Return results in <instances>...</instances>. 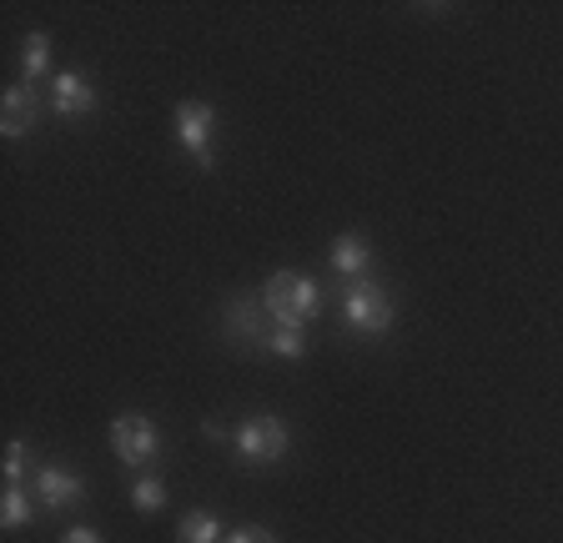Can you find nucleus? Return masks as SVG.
I'll return each instance as SVG.
<instances>
[{"mask_svg": "<svg viewBox=\"0 0 563 543\" xmlns=\"http://www.w3.org/2000/svg\"><path fill=\"white\" fill-rule=\"evenodd\" d=\"M35 519V503H31V494H25L21 484H5V503H0V523L5 529H25V523Z\"/></svg>", "mask_w": 563, "mask_h": 543, "instance_id": "13", "label": "nucleus"}, {"mask_svg": "<svg viewBox=\"0 0 563 543\" xmlns=\"http://www.w3.org/2000/svg\"><path fill=\"white\" fill-rule=\"evenodd\" d=\"M222 328H227V337L242 347H267V337H272L267 308H262V302H246V297H232L222 308Z\"/></svg>", "mask_w": 563, "mask_h": 543, "instance_id": "6", "label": "nucleus"}, {"mask_svg": "<svg viewBox=\"0 0 563 543\" xmlns=\"http://www.w3.org/2000/svg\"><path fill=\"white\" fill-rule=\"evenodd\" d=\"M267 353H272V357H287V363H297V357H307V332H302V328H287V322H272Z\"/></svg>", "mask_w": 563, "mask_h": 543, "instance_id": "12", "label": "nucleus"}, {"mask_svg": "<svg viewBox=\"0 0 563 543\" xmlns=\"http://www.w3.org/2000/svg\"><path fill=\"white\" fill-rule=\"evenodd\" d=\"M131 503H136V513H162L166 508V484L162 478H152V473H141L136 484H131Z\"/></svg>", "mask_w": 563, "mask_h": 543, "instance_id": "15", "label": "nucleus"}, {"mask_svg": "<svg viewBox=\"0 0 563 543\" xmlns=\"http://www.w3.org/2000/svg\"><path fill=\"white\" fill-rule=\"evenodd\" d=\"M111 453H117L126 468H146V463L162 453L156 423L146 413H121L117 423H111Z\"/></svg>", "mask_w": 563, "mask_h": 543, "instance_id": "5", "label": "nucleus"}, {"mask_svg": "<svg viewBox=\"0 0 563 543\" xmlns=\"http://www.w3.org/2000/svg\"><path fill=\"white\" fill-rule=\"evenodd\" d=\"M227 543H277V539H272L267 529H236V533H232V539H227Z\"/></svg>", "mask_w": 563, "mask_h": 543, "instance_id": "17", "label": "nucleus"}, {"mask_svg": "<svg viewBox=\"0 0 563 543\" xmlns=\"http://www.w3.org/2000/svg\"><path fill=\"white\" fill-rule=\"evenodd\" d=\"M262 308L272 322H287V328H307V322L322 312V287L302 272H272L267 287H262Z\"/></svg>", "mask_w": 563, "mask_h": 543, "instance_id": "1", "label": "nucleus"}, {"mask_svg": "<svg viewBox=\"0 0 563 543\" xmlns=\"http://www.w3.org/2000/svg\"><path fill=\"white\" fill-rule=\"evenodd\" d=\"M342 322L352 332H387L393 328V297L367 277V282H347L342 287Z\"/></svg>", "mask_w": 563, "mask_h": 543, "instance_id": "4", "label": "nucleus"}, {"mask_svg": "<svg viewBox=\"0 0 563 543\" xmlns=\"http://www.w3.org/2000/svg\"><path fill=\"white\" fill-rule=\"evenodd\" d=\"M176 539H181V543H227V533H222V523L211 519V513H187Z\"/></svg>", "mask_w": 563, "mask_h": 543, "instance_id": "14", "label": "nucleus"}, {"mask_svg": "<svg viewBox=\"0 0 563 543\" xmlns=\"http://www.w3.org/2000/svg\"><path fill=\"white\" fill-rule=\"evenodd\" d=\"M46 71H51V36H46V31H31V36H25V46H21V81L25 86H41V81H46Z\"/></svg>", "mask_w": 563, "mask_h": 543, "instance_id": "11", "label": "nucleus"}, {"mask_svg": "<svg viewBox=\"0 0 563 543\" xmlns=\"http://www.w3.org/2000/svg\"><path fill=\"white\" fill-rule=\"evenodd\" d=\"M35 117H41V96H35V86H25V81L5 86V96H0V131H5L11 142H21L25 131L35 126Z\"/></svg>", "mask_w": 563, "mask_h": 543, "instance_id": "7", "label": "nucleus"}, {"mask_svg": "<svg viewBox=\"0 0 563 543\" xmlns=\"http://www.w3.org/2000/svg\"><path fill=\"white\" fill-rule=\"evenodd\" d=\"M56 117H66V121H76V117H91L96 111V86L86 81V76H76V71H60L56 81H51V101H46Z\"/></svg>", "mask_w": 563, "mask_h": 543, "instance_id": "8", "label": "nucleus"}, {"mask_svg": "<svg viewBox=\"0 0 563 543\" xmlns=\"http://www.w3.org/2000/svg\"><path fill=\"white\" fill-rule=\"evenodd\" d=\"M232 448L242 453V463H252V468H267V463H277L282 453L292 448V428L282 423V418H272V413L246 418V423L232 428Z\"/></svg>", "mask_w": 563, "mask_h": 543, "instance_id": "2", "label": "nucleus"}, {"mask_svg": "<svg viewBox=\"0 0 563 543\" xmlns=\"http://www.w3.org/2000/svg\"><path fill=\"white\" fill-rule=\"evenodd\" d=\"M25 468H31V448H25L21 437H15L11 448H5V484H21Z\"/></svg>", "mask_w": 563, "mask_h": 543, "instance_id": "16", "label": "nucleus"}, {"mask_svg": "<svg viewBox=\"0 0 563 543\" xmlns=\"http://www.w3.org/2000/svg\"><path fill=\"white\" fill-rule=\"evenodd\" d=\"M332 272L347 277V282H367L373 277V242L367 236H338L332 242Z\"/></svg>", "mask_w": 563, "mask_h": 543, "instance_id": "10", "label": "nucleus"}, {"mask_svg": "<svg viewBox=\"0 0 563 543\" xmlns=\"http://www.w3.org/2000/svg\"><path fill=\"white\" fill-rule=\"evenodd\" d=\"M60 543H101V533H96V529H70Z\"/></svg>", "mask_w": 563, "mask_h": 543, "instance_id": "18", "label": "nucleus"}, {"mask_svg": "<svg viewBox=\"0 0 563 543\" xmlns=\"http://www.w3.org/2000/svg\"><path fill=\"white\" fill-rule=\"evenodd\" d=\"M176 142L201 171L217 166V146H211L217 142V111H211V101H181L176 107Z\"/></svg>", "mask_w": 563, "mask_h": 543, "instance_id": "3", "label": "nucleus"}, {"mask_svg": "<svg viewBox=\"0 0 563 543\" xmlns=\"http://www.w3.org/2000/svg\"><path fill=\"white\" fill-rule=\"evenodd\" d=\"M86 494V484L76 478V473L56 468V463H46V468H35V498H41V508L46 513H66L76 498Z\"/></svg>", "mask_w": 563, "mask_h": 543, "instance_id": "9", "label": "nucleus"}]
</instances>
